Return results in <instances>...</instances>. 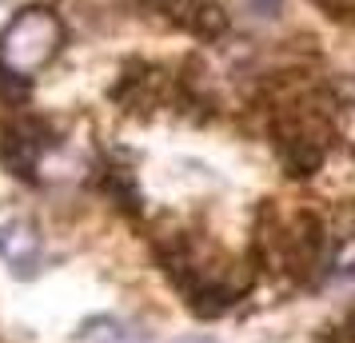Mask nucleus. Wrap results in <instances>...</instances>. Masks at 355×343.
<instances>
[{
    "label": "nucleus",
    "mask_w": 355,
    "mask_h": 343,
    "mask_svg": "<svg viewBox=\"0 0 355 343\" xmlns=\"http://www.w3.org/2000/svg\"><path fill=\"white\" fill-rule=\"evenodd\" d=\"M60 44H64V24L52 8L44 4L20 8L0 33V76L33 80L36 72H44L56 60Z\"/></svg>",
    "instance_id": "1"
},
{
    "label": "nucleus",
    "mask_w": 355,
    "mask_h": 343,
    "mask_svg": "<svg viewBox=\"0 0 355 343\" xmlns=\"http://www.w3.org/2000/svg\"><path fill=\"white\" fill-rule=\"evenodd\" d=\"M144 4L152 12H160L168 24H176L200 40H216L227 28V17L216 0H144Z\"/></svg>",
    "instance_id": "3"
},
{
    "label": "nucleus",
    "mask_w": 355,
    "mask_h": 343,
    "mask_svg": "<svg viewBox=\"0 0 355 343\" xmlns=\"http://www.w3.org/2000/svg\"><path fill=\"white\" fill-rule=\"evenodd\" d=\"M56 144L52 136V124L44 116H33V112H12L0 120V164L17 176V180H33L44 152Z\"/></svg>",
    "instance_id": "2"
},
{
    "label": "nucleus",
    "mask_w": 355,
    "mask_h": 343,
    "mask_svg": "<svg viewBox=\"0 0 355 343\" xmlns=\"http://www.w3.org/2000/svg\"><path fill=\"white\" fill-rule=\"evenodd\" d=\"M248 4H252V8H256L259 17H275V12H279V4H284V0H248Z\"/></svg>",
    "instance_id": "6"
},
{
    "label": "nucleus",
    "mask_w": 355,
    "mask_h": 343,
    "mask_svg": "<svg viewBox=\"0 0 355 343\" xmlns=\"http://www.w3.org/2000/svg\"><path fill=\"white\" fill-rule=\"evenodd\" d=\"M40 256H44V240H40L33 220L12 216V220L0 224V260L12 267V276L28 279L40 267Z\"/></svg>",
    "instance_id": "5"
},
{
    "label": "nucleus",
    "mask_w": 355,
    "mask_h": 343,
    "mask_svg": "<svg viewBox=\"0 0 355 343\" xmlns=\"http://www.w3.org/2000/svg\"><path fill=\"white\" fill-rule=\"evenodd\" d=\"M184 343H211V340H184Z\"/></svg>",
    "instance_id": "7"
},
{
    "label": "nucleus",
    "mask_w": 355,
    "mask_h": 343,
    "mask_svg": "<svg viewBox=\"0 0 355 343\" xmlns=\"http://www.w3.org/2000/svg\"><path fill=\"white\" fill-rule=\"evenodd\" d=\"M275 152H279V164L288 168V176H300V180L323 164L320 136L304 120H279L275 124Z\"/></svg>",
    "instance_id": "4"
}]
</instances>
